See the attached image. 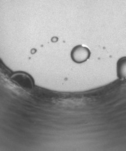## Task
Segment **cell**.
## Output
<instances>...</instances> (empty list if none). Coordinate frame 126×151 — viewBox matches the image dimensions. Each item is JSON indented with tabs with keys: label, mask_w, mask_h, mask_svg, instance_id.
I'll return each mask as SVG.
<instances>
[{
	"label": "cell",
	"mask_w": 126,
	"mask_h": 151,
	"mask_svg": "<svg viewBox=\"0 0 126 151\" xmlns=\"http://www.w3.org/2000/svg\"><path fill=\"white\" fill-rule=\"evenodd\" d=\"M117 71L120 79H126V57L122 58L118 61Z\"/></svg>",
	"instance_id": "3"
},
{
	"label": "cell",
	"mask_w": 126,
	"mask_h": 151,
	"mask_svg": "<svg viewBox=\"0 0 126 151\" xmlns=\"http://www.w3.org/2000/svg\"><path fill=\"white\" fill-rule=\"evenodd\" d=\"M90 55L89 50L85 47L78 46L75 47L71 52V58L74 61L81 63L89 58Z\"/></svg>",
	"instance_id": "2"
},
{
	"label": "cell",
	"mask_w": 126,
	"mask_h": 151,
	"mask_svg": "<svg viewBox=\"0 0 126 151\" xmlns=\"http://www.w3.org/2000/svg\"><path fill=\"white\" fill-rule=\"evenodd\" d=\"M12 81L21 88L30 90L33 87V83L30 77L24 73H17L12 77Z\"/></svg>",
	"instance_id": "1"
}]
</instances>
